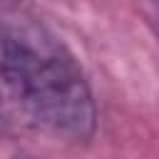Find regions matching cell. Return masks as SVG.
<instances>
[{
  "instance_id": "6da1fadb",
  "label": "cell",
  "mask_w": 159,
  "mask_h": 159,
  "mask_svg": "<svg viewBox=\"0 0 159 159\" xmlns=\"http://www.w3.org/2000/svg\"><path fill=\"white\" fill-rule=\"evenodd\" d=\"M0 84L25 119L62 142L94 132V99L70 50L27 10L0 7Z\"/></svg>"
}]
</instances>
